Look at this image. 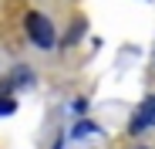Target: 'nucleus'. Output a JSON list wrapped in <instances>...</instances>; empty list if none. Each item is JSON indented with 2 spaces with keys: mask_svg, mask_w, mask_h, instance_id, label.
Segmentation results:
<instances>
[{
  "mask_svg": "<svg viewBox=\"0 0 155 149\" xmlns=\"http://www.w3.org/2000/svg\"><path fill=\"white\" fill-rule=\"evenodd\" d=\"M24 27H27V37H31V44H37L41 51H51L54 47V24H51L41 10H31L27 17H24Z\"/></svg>",
  "mask_w": 155,
  "mask_h": 149,
  "instance_id": "1",
  "label": "nucleus"
},
{
  "mask_svg": "<svg viewBox=\"0 0 155 149\" xmlns=\"http://www.w3.org/2000/svg\"><path fill=\"white\" fill-rule=\"evenodd\" d=\"M84 136H101V126H94V122H78L71 129V139H84Z\"/></svg>",
  "mask_w": 155,
  "mask_h": 149,
  "instance_id": "2",
  "label": "nucleus"
},
{
  "mask_svg": "<svg viewBox=\"0 0 155 149\" xmlns=\"http://www.w3.org/2000/svg\"><path fill=\"white\" fill-rule=\"evenodd\" d=\"M17 112V102H14V98H7L4 92H0V115H14Z\"/></svg>",
  "mask_w": 155,
  "mask_h": 149,
  "instance_id": "3",
  "label": "nucleus"
},
{
  "mask_svg": "<svg viewBox=\"0 0 155 149\" xmlns=\"http://www.w3.org/2000/svg\"><path fill=\"white\" fill-rule=\"evenodd\" d=\"M145 126H148V115H145V109H142V112L135 115V122H132V132H142Z\"/></svg>",
  "mask_w": 155,
  "mask_h": 149,
  "instance_id": "4",
  "label": "nucleus"
},
{
  "mask_svg": "<svg viewBox=\"0 0 155 149\" xmlns=\"http://www.w3.org/2000/svg\"><path fill=\"white\" fill-rule=\"evenodd\" d=\"M10 78H17V81H24V85H31V81H34V74H31L27 68H17V71L10 74Z\"/></svg>",
  "mask_w": 155,
  "mask_h": 149,
  "instance_id": "5",
  "label": "nucleus"
},
{
  "mask_svg": "<svg viewBox=\"0 0 155 149\" xmlns=\"http://www.w3.org/2000/svg\"><path fill=\"white\" fill-rule=\"evenodd\" d=\"M142 109H145V115H148V126H155V95L148 98V102H145Z\"/></svg>",
  "mask_w": 155,
  "mask_h": 149,
  "instance_id": "6",
  "label": "nucleus"
}]
</instances>
